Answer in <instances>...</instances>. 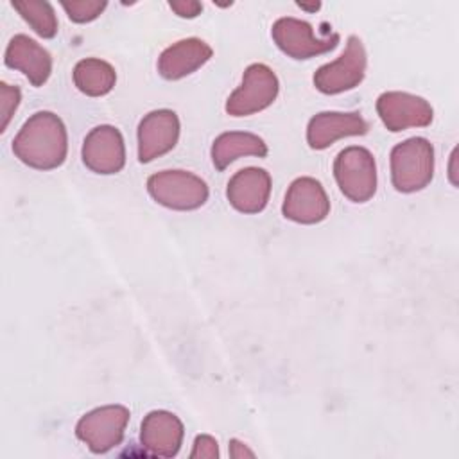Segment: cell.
I'll return each mask as SVG.
<instances>
[{
  "label": "cell",
  "instance_id": "6da1fadb",
  "mask_svg": "<svg viewBox=\"0 0 459 459\" xmlns=\"http://www.w3.org/2000/svg\"><path fill=\"white\" fill-rule=\"evenodd\" d=\"M13 152L30 169L52 170L61 167L68 152V133L63 120L52 111H36L16 133Z\"/></svg>",
  "mask_w": 459,
  "mask_h": 459
},
{
  "label": "cell",
  "instance_id": "7a4b0ae2",
  "mask_svg": "<svg viewBox=\"0 0 459 459\" xmlns=\"http://www.w3.org/2000/svg\"><path fill=\"white\" fill-rule=\"evenodd\" d=\"M391 183L402 194L423 190L434 178V147L423 136H412L391 149Z\"/></svg>",
  "mask_w": 459,
  "mask_h": 459
},
{
  "label": "cell",
  "instance_id": "3957f363",
  "mask_svg": "<svg viewBox=\"0 0 459 459\" xmlns=\"http://www.w3.org/2000/svg\"><path fill=\"white\" fill-rule=\"evenodd\" d=\"M147 192L158 204L178 212L197 210L210 195L208 185L203 178L181 169L151 174L147 178Z\"/></svg>",
  "mask_w": 459,
  "mask_h": 459
},
{
  "label": "cell",
  "instance_id": "277c9868",
  "mask_svg": "<svg viewBox=\"0 0 459 459\" xmlns=\"http://www.w3.org/2000/svg\"><path fill=\"white\" fill-rule=\"evenodd\" d=\"M333 178L351 203H368L377 194V161L371 151L360 145L344 147L333 160Z\"/></svg>",
  "mask_w": 459,
  "mask_h": 459
},
{
  "label": "cell",
  "instance_id": "5b68a950",
  "mask_svg": "<svg viewBox=\"0 0 459 459\" xmlns=\"http://www.w3.org/2000/svg\"><path fill=\"white\" fill-rule=\"evenodd\" d=\"M129 418V409L120 403L95 407L79 418L75 436L90 452L106 454L122 443Z\"/></svg>",
  "mask_w": 459,
  "mask_h": 459
},
{
  "label": "cell",
  "instance_id": "8992f818",
  "mask_svg": "<svg viewBox=\"0 0 459 459\" xmlns=\"http://www.w3.org/2000/svg\"><path fill=\"white\" fill-rule=\"evenodd\" d=\"M280 91V81L273 68L264 63H253L244 70L242 82L226 100L230 117H249L269 108Z\"/></svg>",
  "mask_w": 459,
  "mask_h": 459
},
{
  "label": "cell",
  "instance_id": "52a82bcc",
  "mask_svg": "<svg viewBox=\"0 0 459 459\" xmlns=\"http://www.w3.org/2000/svg\"><path fill=\"white\" fill-rule=\"evenodd\" d=\"M368 54L359 36H350L342 54L323 66L312 77L316 90L325 95H337L357 88L366 75Z\"/></svg>",
  "mask_w": 459,
  "mask_h": 459
},
{
  "label": "cell",
  "instance_id": "ba28073f",
  "mask_svg": "<svg viewBox=\"0 0 459 459\" xmlns=\"http://www.w3.org/2000/svg\"><path fill=\"white\" fill-rule=\"evenodd\" d=\"M271 38L289 57L310 59L333 50L341 36L337 32H328L326 36L317 38L308 22L294 16H283L273 23Z\"/></svg>",
  "mask_w": 459,
  "mask_h": 459
},
{
  "label": "cell",
  "instance_id": "9c48e42d",
  "mask_svg": "<svg viewBox=\"0 0 459 459\" xmlns=\"http://www.w3.org/2000/svg\"><path fill=\"white\" fill-rule=\"evenodd\" d=\"M377 113L391 133L409 127H427L432 124L434 109L420 95L407 91H384L377 99Z\"/></svg>",
  "mask_w": 459,
  "mask_h": 459
},
{
  "label": "cell",
  "instance_id": "30bf717a",
  "mask_svg": "<svg viewBox=\"0 0 459 459\" xmlns=\"http://www.w3.org/2000/svg\"><path fill=\"white\" fill-rule=\"evenodd\" d=\"M281 213L298 224H317L330 213V199L319 179L310 176L296 178L283 197Z\"/></svg>",
  "mask_w": 459,
  "mask_h": 459
},
{
  "label": "cell",
  "instance_id": "8fae6325",
  "mask_svg": "<svg viewBox=\"0 0 459 459\" xmlns=\"http://www.w3.org/2000/svg\"><path fill=\"white\" fill-rule=\"evenodd\" d=\"M82 163L95 174H117L126 165V143L122 133L109 124L93 127L81 149Z\"/></svg>",
  "mask_w": 459,
  "mask_h": 459
},
{
  "label": "cell",
  "instance_id": "7c38bea8",
  "mask_svg": "<svg viewBox=\"0 0 459 459\" xmlns=\"http://www.w3.org/2000/svg\"><path fill=\"white\" fill-rule=\"evenodd\" d=\"M179 117L172 109L149 111L138 124V160L151 163L152 160L170 152L179 140Z\"/></svg>",
  "mask_w": 459,
  "mask_h": 459
},
{
  "label": "cell",
  "instance_id": "4fadbf2b",
  "mask_svg": "<svg viewBox=\"0 0 459 459\" xmlns=\"http://www.w3.org/2000/svg\"><path fill=\"white\" fill-rule=\"evenodd\" d=\"M271 186L273 179L265 169L244 167L230 178L226 199L240 213H260L269 203Z\"/></svg>",
  "mask_w": 459,
  "mask_h": 459
},
{
  "label": "cell",
  "instance_id": "5bb4252c",
  "mask_svg": "<svg viewBox=\"0 0 459 459\" xmlns=\"http://www.w3.org/2000/svg\"><path fill=\"white\" fill-rule=\"evenodd\" d=\"M185 437L183 421L169 411H151L140 425L142 448L156 457L178 455Z\"/></svg>",
  "mask_w": 459,
  "mask_h": 459
},
{
  "label": "cell",
  "instance_id": "9a60e30c",
  "mask_svg": "<svg viewBox=\"0 0 459 459\" xmlns=\"http://www.w3.org/2000/svg\"><path fill=\"white\" fill-rule=\"evenodd\" d=\"M369 131L368 120L357 113L341 111H323L314 115L307 126V143L310 149L323 151L328 149L341 138L362 136Z\"/></svg>",
  "mask_w": 459,
  "mask_h": 459
},
{
  "label": "cell",
  "instance_id": "2e32d148",
  "mask_svg": "<svg viewBox=\"0 0 459 459\" xmlns=\"http://www.w3.org/2000/svg\"><path fill=\"white\" fill-rule=\"evenodd\" d=\"M4 63L5 66L22 72L36 88L43 86L52 74L50 52L27 34H16L9 39Z\"/></svg>",
  "mask_w": 459,
  "mask_h": 459
},
{
  "label": "cell",
  "instance_id": "e0dca14e",
  "mask_svg": "<svg viewBox=\"0 0 459 459\" xmlns=\"http://www.w3.org/2000/svg\"><path fill=\"white\" fill-rule=\"evenodd\" d=\"M213 56L212 47L201 38H185L169 45L158 57V74L167 81L183 79L203 65H206Z\"/></svg>",
  "mask_w": 459,
  "mask_h": 459
},
{
  "label": "cell",
  "instance_id": "ac0fdd59",
  "mask_svg": "<svg viewBox=\"0 0 459 459\" xmlns=\"http://www.w3.org/2000/svg\"><path fill=\"white\" fill-rule=\"evenodd\" d=\"M267 143L255 133L247 131H226L221 133L210 149L212 163L217 170L228 169L240 156H267Z\"/></svg>",
  "mask_w": 459,
  "mask_h": 459
},
{
  "label": "cell",
  "instance_id": "d6986e66",
  "mask_svg": "<svg viewBox=\"0 0 459 459\" xmlns=\"http://www.w3.org/2000/svg\"><path fill=\"white\" fill-rule=\"evenodd\" d=\"M72 79L81 93L88 97H102L115 88L117 72L104 59L84 57L75 63Z\"/></svg>",
  "mask_w": 459,
  "mask_h": 459
},
{
  "label": "cell",
  "instance_id": "ffe728a7",
  "mask_svg": "<svg viewBox=\"0 0 459 459\" xmlns=\"http://www.w3.org/2000/svg\"><path fill=\"white\" fill-rule=\"evenodd\" d=\"M13 9L30 25L43 39H52L57 34V16L54 7L43 0H13Z\"/></svg>",
  "mask_w": 459,
  "mask_h": 459
},
{
  "label": "cell",
  "instance_id": "44dd1931",
  "mask_svg": "<svg viewBox=\"0 0 459 459\" xmlns=\"http://www.w3.org/2000/svg\"><path fill=\"white\" fill-rule=\"evenodd\" d=\"M66 16L75 23H90L97 20L108 7L106 0H65L61 2Z\"/></svg>",
  "mask_w": 459,
  "mask_h": 459
},
{
  "label": "cell",
  "instance_id": "7402d4cb",
  "mask_svg": "<svg viewBox=\"0 0 459 459\" xmlns=\"http://www.w3.org/2000/svg\"><path fill=\"white\" fill-rule=\"evenodd\" d=\"M22 100V91L18 86H11L7 82H0V115H2V126L0 131L4 133L18 109Z\"/></svg>",
  "mask_w": 459,
  "mask_h": 459
},
{
  "label": "cell",
  "instance_id": "603a6c76",
  "mask_svg": "<svg viewBox=\"0 0 459 459\" xmlns=\"http://www.w3.org/2000/svg\"><path fill=\"white\" fill-rule=\"evenodd\" d=\"M190 457H206V459L219 457V443H217V439L208 436V434L195 436Z\"/></svg>",
  "mask_w": 459,
  "mask_h": 459
},
{
  "label": "cell",
  "instance_id": "cb8c5ba5",
  "mask_svg": "<svg viewBox=\"0 0 459 459\" xmlns=\"http://www.w3.org/2000/svg\"><path fill=\"white\" fill-rule=\"evenodd\" d=\"M169 7L179 16V18H195L203 11V4L195 0H179V2H169Z\"/></svg>",
  "mask_w": 459,
  "mask_h": 459
},
{
  "label": "cell",
  "instance_id": "d4e9b609",
  "mask_svg": "<svg viewBox=\"0 0 459 459\" xmlns=\"http://www.w3.org/2000/svg\"><path fill=\"white\" fill-rule=\"evenodd\" d=\"M230 455H231V457H244V455L255 457V452L249 450L242 441L231 439V441H230Z\"/></svg>",
  "mask_w": 459,
  "mask_h": 459
},
{
  "label": "cell",
  "instance_id": "484cf974",
  "mask_svg": "<svg viewBox=\"0 0 459 459\" xmlns=\"http://www.w3.org/2000/svg\"><path fill=\"white\" fill-rule=\"evenodd\" d=\"M298 7H301V9H307V11H317L319 7H321V4L319 2H316V4H301V2H298Z\"/></svg>",
  "mask_w": 459,
  "mask_h": 459
},
{
  "label": "cell",
  "instance_id": "4316f807",
  "mask_svg": "<svg viewBox=\"0 0 459 459\" xmlns=\"http://www.w3.org/2000/svg\"><path fill=\"white\" fill-rule=\"evenodd\" d=\"M452 160H450V179H452V183L455 185V179H454V161H455V151L452 152V156H450Z\"/></svg>",
  "mask_w": 459,
  "mask_h": 459
}]
</instances>
